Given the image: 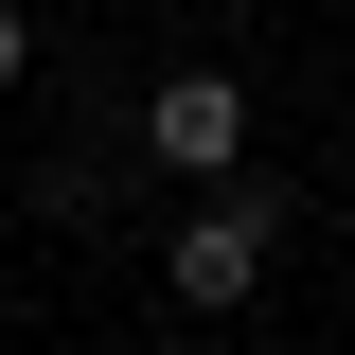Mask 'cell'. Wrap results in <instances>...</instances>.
<instances>
[{
    "mask_svg": "<svg viewBox=\"0 0 355 355\" xmlns=\"http://www.w3.org/2000/svg\"><path fill=\"white\" fill-rule=\"evenodd\" d=\"M18 71H36V18H18V0H0V89H18Z\"/></svg>",
    "mask_w": 355,
    "mask_h": 355,
    "instance_id": "3",
    "label": "cell"
},
{
    "mask_svg": "<svg viewBox=\"0 0 355 355\" xmlns=\"http://www.w3.org/2000/svg\"><path fill=\"white\" fill-rule=\"evenodd\" d=\"M125 160L178 178V196H231V178H249V71H214V53L160 71V89H142V125H125Z\"/></svg>",
    "mask_w": 355,
    "mask_h": 355,
    "instance_id": "2",
    "label": "cell"
},
{
    "mask_svg": "<svg viewBox=\"0 0 355 355\" xmlns=\"http://www.w3.org/2000/svg\"><path fill=\"white\" fill-rule=\"evenodd\" d=\"M266 266H284V196L231 178V196H196V214L160 231V302H178V320H249Z\"/></svg>",
    "mask_w": 355,
    "mask_h": 355,
    "instance_id": "1",
    "label": "cell"
}]
</instances>
